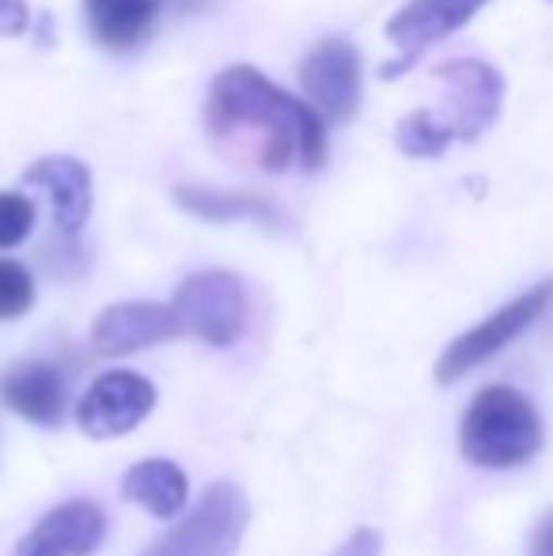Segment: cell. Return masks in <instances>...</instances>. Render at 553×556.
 <instances>
[{"label": "cell", "mask_w": 553, "mask_h": 556, "mask_svg": "<svg viewBox=\"0 0 553 556\" xmlns=\"http://www.w3.org/2000/svg\"><path fill=\"white\" fill-rule=\"evenodd\" d=\"M205 129L221 155L262 170H318L326 163L323 117L251 65H231L213 80Z\"/></svg>", "instance_id": "cell-1"}, {"label": "cell", "mask_w": 553, "mask_h": 556, "mask_svg": "<svg viewBox=\"0 0 553 556\" xmlns=\"http://www.w3.org/2000/svg\"><path fill=\"white\" fill-rule=\"evenodd\" d=\"M458 446L481 469H516L542 451V417L524 390L493 382L463 413Z\"/></svg>", "instance_id": "cell-2"}, {"label": "cell", "mask_w": 553, "mask_h": 556, "mask_svg": "<svg viewBox=\"0 0 553 556\" xmlns=\"http://www.w3.org/2000/svg\"><path fill=\"white\" fill-rule=\"evenodd\" d=\"M251 522L243 489L216 481L144 556H236Z\"/></svg>", "instance_id": "cell-3"}, {"label": "cell", "mask_w": 553, "mask_h": 556, "mask_svg": "<svg viewBox=\"0 0 553 556\" xmlns=\"http://www.w3.org/2000/svg\"><path fill=\"white\" fill-rule=\"evenodd\" d=\"M436 80L443 84V103L425 111L436 129L448 140H478L501 114L504 80L486 61H448L436 68Z\"/></svg>", "instance_id": "cell-4"}, {"label": "cell", "mask_w": 553, "mask_h": 556, "mask_svg": "<svg viewBox=\"0 0 553 556\" xmlns=\"http://www.w3.org/2000/svg\"><path fill=\"white\" fill-rule=\"evenodd\" d=\"M550 303H553V280H542V285L527 288V292L516 295L512 303H504L501 311H493L486 323H478L474 330L455 337V341L443 349L440 364H436V382L451 387V382H458L463 375H470L478 364L497 356L504 344H512L524 330H531L550 311Z\"/></svg>", "instance_id": "cell-5"}, {"label": "cell", "mask_w": 553, "mask_h": 556, "mask_svg": "<svg viewBox=\"0 0 553 556\" xmlns=\"http://www.w3.org/2000/svg\"><path fill=\"white\" fill-rule=\"evenodd\" d=\"M175 318L183 333L228 349L247 326V288L224 269L193 273L175 292Z\"/></svg>", "instance_id": "cell-6"}, {"label": "cell", "mask_w": 553, "mask_h": 556, "mask_svg": "<svg viewBox=\"0 0 553 556\" xmlns=\"http://www.w3.org/2000/svg\"><path fill=\"white\" fill-rule=\"evenodd\" d=\"M155 387L137 371H106L91 382V390L80 397L76 420L91 440H114V435L134 432L140 420L152 413Z\"/></svg>", "instance_id": "cell-7"}, {"label": "cell", "mask_w": 553, "mask_h": 556, "mask_svg": "<svg viewBox=\"0 0 553 556\" xmlns=\"http://www.w3.org/2000/svg\"><path fill=\"white\" fill-rule=\"evenodd\" d=\"M303 91L311 96L318 117L349 122L361 103V53L345 38L318 42L300 65Z\"/></svg>", "instance_id": "cell-8"}, {"label": "cell", "mask_w": 553, "mask_h": 556, "mask_svg": "<svg viewBox=\"0 0 553 556\" xmlns=\"http://www.w3.org/2000/svg\"><path fill=\"white\" fill-rule=\"evenodd\" d=\"M486 4L489 0H410V4L402 8V12H394L391 23H387V38L402 50V61L384 65V76H399L406 65H414V58L425 46L455 35V30L466 27Z\"/></svg>", "instance_id": "cell-9"}, {"label": "cell", "mask_w": 553, "mask_h": 556, "mask_svg": "<svg viewBox=\"0 0 553 556\" xmlns=\"http://www.w3.org/2000/svg\"><path fill=\"white\" fill-rule=\"evenodd\" d=\"M106 519L91 500H68L53 507L12 556H91L103 545Z\"/></svg>", "instance_id": "cell-10"}, {"label": "cell", "mask_w": 553, "mask_h": 556, "mask_svg": "<svg viewBox=\"0 0 553 556\" xmlns=\"http://www.w3.org/2000/svg\"><path fill=\"white\" fill-rule=\"evenodd\" d=\"M175 333H183L175 307H163V303H114L91 326V344L103 356H126V352H140Z\"/></svg>", "instance_id": "cell-11"}, {"label": "cell", "mask_w": 553, "mask_h": 556, "mask_svg": "<svg viewBox=\"0 0 553 556\" xmlns=\"http://www.w3.org/2000/svg\"><path fill=\"white\" fill-rule=\"evenodd\" d=\"M23 186L46 193L53 224L65 235H76L91 213V170L73 155H46L23 170Z\"/></svg>", "instance_id": "cell-12"}, {"label": "cell", "mask_w": 553, "mask_h": 556, "mask_svg": "<svg viewBox=\"0 0 553 556\" xmlns=\"http://www.w3.org/2000/svg\"><path fill=\"white\" fill-rule=\"evenodd\" d=\"M65 379L50 364H23L0 379V402L20 417L35 420L42 428L61 425L65 417Z\"/></svg>", "instance_id": "cell-13"}, {"label": "cell", "mask_w": 553, "mask_h": 556, "mask_svg": "<svg viewBox=\"0 0 553 556\" xmlns=\"http://www.w3.org/2000/svg\"><path fill=\"white\" fill-rule=\"evenodd\" d=\"M163 0H84V15L99 46L106 50H134L155 27Z\"/></svg>", "instance_id": "cell-14"}, {"label": "cell", "mask_w": 553, "mask_h": 556, "mask_svg": "<svg viewBox=\"0 0 553 556\" xmlns=\"http://www.w3.org/2000/svg\"><path fill=\"white\" fill-rule=\"evenodd\" d=\"M186 492H190V481H186L183 469L167 458L137 462L126 473V481H122V496H126L129 504L144 507L155 519H175L186 504Z\"/></svg>", "instance_id": "cell-15"}, {"label": "cell", "mask_w": 553, "mask_h": 556, "mask_svg": "<svg viewBox=\"0 0 553 556\" xmlns=\"http://www.w3.org/2000/svg\"><path fill=\"white\" fill-rule=\"evenodd\" d=\"M175 201L186 213L201 216V220H259V224H274L277 213L274 205H266L262 198H247V193H224V190H205V186H178Z\"/></svg>", "instance_id": "cell-16"}, {"label": "cell", "mask_w": 553, "mask_h": 556, "mask_svg": "<svg viewBox=\"0 0 553 556\" xmlns=\"http://www.w3.org/2000/svg\"><path fill=\"white\" fill-rule=\"evenodd\" d=\"M35 303V277L27 273V265L0 257V318H20Z\"/></svg>", "instance_id": "cell-17"}, {"label": "cell", "mask_w": 553, "mask_h": 556, "mask_svg": "<svg viewBox=\"0 0 553 556\" xmlns=\"http://www.w3.org/2000/svg\"><path fill=\"white\" fill-rule=\"evenodd\" d=\"M394 140H399V148L406 155H440L443 148L451 144V140L443 137L440 129H436V122L425 111L402 117L399 129H394Z\"/></svg>", "instance_id": "cell-18"}, {"label": "cell", "mask_w": 553, "mask_h": 556, "mask_svg": "<svg viewBox=\"0 0 553 556\" xmlns=\"http://www.w3.org/2000/svg\"><path fill=\"white\" fill-rule=\"evenodd\" d=\"M35 227V201L23 193H0V250L20 247Z\"/></svg>", "instance_id": "cell-19"}, {"label": "cell", "mask_w": 553, "mask_h": 556, "mask_svg": "<svg viewBox=\"0 0 553 556\" xmlns=\"http://www.w3.org/2000/svg\"><path fill=\"white\" fill-rule=\"evenodd\" d=\"M379 549H384V538L376 534V530H356L353 538H349L345 545H341L338 553H330V556H379Z\"/></svg>", "instance_id": "cell-20"}, {"label": "cell", "mask_w": 553, "mask_h": 556, "mask_svg": "<svg viewBox=\"0 0 553 556\" xmlns=\"http://www.w3.org/2000/svg\"><path fill=\"white\" fill-rule=\"evenodd\" d=\"M23 30H27V4L0 0V35H23Z\"/></svg>", "instance_id": "cell-21"}, {"label": "cell", "mask_w": 553, "mask_h": 556, "mask_svg": "<svg viewBox=\"0 0 553 556\" xmlns=\"http://www.w3.org/2000/svg\"><path fill=\"white\" fill-rule=\"evenodd\" d=\"M531 556H553V511L539 522V527H535Z\"/></svg>", "instance_id": "cell-22"}]
</instances>
